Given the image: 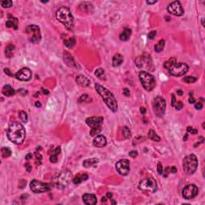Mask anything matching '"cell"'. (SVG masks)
<instances>
[{
	"mask_svg": "<svg viewBox=\"0 0 205 205\" xmlns=\"http://www.w3.org/2000/svg\"><path fill=\"white\" fill-rule=\"evenodd\" d=\"M155 34H156V31L155 30H153V31H151L148 35H147V37L149 39H153L155 38Z\"/></svg>",
	"mask_w": 205,
	"mask_h": 205,
	"instance_id": "45",
	"label": "cell"
},
{
	"mask_svg": "<svg viewBox=\"0 0 205 205\" xmlns=\"http://www.w3.org/2000/svg\"><path fill=\"white\" fill-rule=\"evenodd\" d=\"M123 94H124L125 96L129 97V96H130V95H131V93H130V91H129L128 88H124V91H123Z\"/></svg>",
	"mask_w": 205,
	"mask_h": 205,
	"instance_id": "47",
	"label": "cell"
},
{
	"mask_svg": "<svg viewBox=\"0 0 205 205\" xmlns=\"http://www.w3.org/2000/svg\"><path fill=\"white\" fill-rule=\"evenodd\" d=\"M25 167H26V171H28V172H30V171H31V169H32V167L30 166L29 163H26V164L25 165Z\"/></svg>",
	"mask_w": 205,
	"mask_h": 205,
	"instance_id": "50",
	"label": "cell"
},
{
	"mask_svg": "<svg viewBox=\"0 0 205 205\" xmlns=\"http://www.w3.org/2000/svg\"><path fill=\"white\" fill-rule=\"evenodd\" d=\"M99 163V159L97 158H91V159H87L84 160V162L83 163V165L84 167H94L95 166L97 163Z\"/></svg>",
	"mask_w": 205,
	"mask_h": 205,
	"instance_id": "25",
	"label": "cell"
},
{
	"mask_svg": "<svg viewBox=\"0 0 205 205\" xmlns=\"http://www.w3.org/2000/svg\"><path fill=\"white\" fill-rule=\"evenodd\" d=\"M19 118L21 122L22 123H26L27 120H28V117H27V114L26 113L25 111H20L19 112Z\"/></svg>",
	"mask_w": 205,
	"mask_h": 205,
	"instance_id": "35",
	"label": "cell"
},
{
	"mask_svg": "<svg viewBox=\"0 0 205 205\" xmlns=\"http://www.w3.org/2000/svg\"><path fill=\"white\" fill-rule=\"evenodd\" d=\"M129 155L132 158H136L138 155V151H132L129 152Z\"/></svg>",
	"mask_w": 205,
	"mask_h": 205,
	"instance_id": "46",
	"label": "cell"
},
{
	"mask_svg": "<svg viewBox=\"0 0 205 205\" xmlns=\"http://www.w3.org/2000/svg\"><path fill=\"white\" fill-rule=\"evenodd\" d=\"M4 71L5 73L7 75H9V76H13V74H11V71L9 70L8 68H5L4 69Z\"/></svg>",
	"mask_w": 205,
	"mask_h": 205,
	"instance_id": "49",
	"label": "cell"
},
{
	"mask_svg": "<svg viewBox=\"0 0 205 205\" xmlns=\"http://www.w3.org/2000/svg\"><path fill=\"white\" fill-rule=\"evenodd\" d=\"M32 157H33V154H31V153H28L26 155V160H29V159H32Z\"/></svg>",
	"mask_w": 205,
	"mask_h": 205,
	"instance_id": "51",
	"label": "cell"
},
{
	"mask_svg": "<svg viewBox=\"0 0 205 205\" xmlns=\"http://www.w3.org/2000/svg\"><path fill=\"white\" fill-rule=\"evenodd\" d=\"M12 1H3L2 2V7H4V8H9V7H12Z\"/></svg>",
	"mask_w": 205,
	"mask_h": 205,
	"instance_id": "39",
	"label": "cell"
},
{
	"mask_svg": "<svg viewBox=\"0 0 205 205\" xmlns=\"http://www.w3.org/2000/svg\"><path fill=\"white\" fill-rule=\"evenodd\" d=\"M63 43L65 44V46L68 48H72L75 45V38L74 37L71 38H67L63 39Z\"/></svg>",
	"mask_w": 205,
	"mask_h": 205,
	"instance_id": "30",
	"label": "cell"
},
{
	"mask_svg": "<svg viewBox=\"0 0 205 205\" xmlns=\"http://www.w3.org/2000/svg\"><path fill=\"white\" fill-rule=\"evenodd\" d=\"M163 173H164V174H163V177H165V178L167 177V175H169V173H171V167H167L164 172H163Z\"/></svg>",
	"mask_w": 205,
	"mask_h": 205,
	"instance_id": "42",
	"label": "cell"
},
{
	"mask_svg": "<svg viewBox=\"0 0 205 205\" xmlns=\"http://www.w3.org/2000/svg\"><path fill=\"white\" fill-rule=\"evenodd\" d=\"M187 131H188V133H191V134H192V135H196V134L198 133V131H197L196 129L192 128V127H188V128H187Z\"/></svg>",
	"mask_w": 205,
	"mask_h": 205,
	"instance_id": "41",
	"label": "cell"
},
{
	"mask_svg": "<svg viewBox=\"0 0 205 205\" xmlns=\"http://www.w3.org/2000/svg\"><path fill=\"white\" fill-rule=\"evenodd\" d=\"M189 102H190V103H194V102H195V99H194V97L192 96V95H190V98H189Z\"/></svg>",
	"mask_w": 205,
	"mask_h": 205,
	"instance_id": "52",
	"label": "cell"
},
{
	"mask_svg": "<svg viewBox=\"0 0 205 205\" xmlns=\"http://www.w3.org/2000/svg\"><path fill=\"white\" fill-rule=\"evenodd\" d=\"M131 34H132V30L129 29V28H125L122 34L120 35V40L122 41H128V39L130 38L131 37Z\"/></svg>",
	"mask_w": 205,
	"mask_h": 205,
	"instance_id": "26",
	"label": "cell"
},
{
	"mask_svg": "<svg viewBox=\"0 0 205 205\" xmlns=\"http://www.w3.org/2000/svg\"><path fill=\"white\" fill-rule=\"evenodd\" d=\"M79 7L81 9L82 11H85V12H91V9L93 10V6L91 3H87V2H84V3H82L81 4L79 5Z\"/></svg>",
	"mask_w": 205,
	"mask_h": 205,
	"instance_id": "29",
	"label": "cell"
},
{
	"mask_svg": "<svg viewBox=\"0 0 205 205\" xmlns=\"http://www.w3.org/2000/svg\"><path fill=\"white\" fill-rule=\"evenodd\" d=\"M157 171H158V174L159 175H163V167H162V164L160 163H158V165H157Z\"/></svg>",
	"mask_w": 205,
	"mask_h": 205,
	"instance_id": "44",
	"label": "cell"
},
{
	"mask_svg": "<svg viewBox=\"0 0 205 205\" xmlns=\"http://www.w3.org/2000/svg\"><path fill=\"white\" fill-rule=\"evenodd\" d=\"M140 112L142 113V114H145L146 113V109L144 108V107H140Z\"/></svg>",
	"mask_w": 205,
	"mask_h": 205,
	"instance_id": "55",
	"label": "cell"
},
{
	"mask_svg": "<svg viewBox=\"0 0 205 205\" xmlns=\"http://www.w3.org/2000/svg\"><path fill=\"white\" fill-rule=\"evenodd\" d=\"M42 91H43V94H45V95L49 94V91H47V90H46V89H43V88H42Z\"/></svg>",
	"mask_w": 205,
	"mask_h": 205,
	"instance_id": "56",
	"label": "cell"
},
{
	"mask_svg": "<svg viewBox=\"0 0 205 205\" xmlns=\"http://www.w3.org/2000/svg\"><path fill=\"white\" fill-rule=\"evenodd\" d=\"M61 152V148L60 147H57L56 150L53 151V152L51 153V156H50V161L53 163H56L58 162V155H60Z\"/></svg>",
	"mask_w": 205,
	"mask_h": 205,
	"instance_id": "24",
	"label": "cell"
},
{
	"mask_svg": "<svg viewBox=\"0 0 205 205\" xmlns=\"http://www.w3.org/2000/svg\"><path fill=\"white\" fill-rule=\"evenodd\" d=\"M152 107L154 113L158 117H162L164 115V112L166 110V101L162 97L157 96L154 99Z\"/></svg>",
	"mask_w": 205,
	"mask_h": 205,
	"instance_id": "9",
	"label": "cell"
},
{
	"mask_svg": "<svg viewBox=\"0 0 205 205\" xmlns=\"http://www.w3.org/2000/svg\"><path fill=\"white\" fill-rule=\"evenodd\" d=\"M188 133H187V134H185V136H184V141L187 140H188Z\"/></svg>",
	"mask_w": 205,
	"mask_h": 205,
	"instance_id": "60",
	"label": "cell"
},
{
	"mask_svg": "<svg viewBox=\"0 0 205 205\" xmlns=\"http://www.w3.org/2000/svg\"><path fill=\"white\" fill-rule=\"evenodd\" d=\"M31 71L29 68L27 67H23L20 69L18 72L15 74V77L21 81H28L31 79Z\"/></svg>",
	"mask_w": 205,
	"mask_h": 205,
	"instance_id": "16",
	"label": "cell"
},
{
	"mask_svg": "<svg viewBox=\"0 0 205 205\" xmlns=\"http://www.w3.org/2000/svg\"><path fill=\"white\" fill-rule=\"evenodd\" d=\"M6 26L8 28H14L16 30L18 28V19L11 15H8V20L6 22Z\"/></svg>",
	"mask_w": 205,
	"mask_h": 205,
	"instance_id": "20",
	"label": "cell"
},
{
	"mask_svg": "<svg viewBox=\"0 0 205 205\" xmlns=\"http://www.w3.org/2000/svg\"><path fill=\"white\" fill-rule=\"evenodd\" d=\"M93 145L96 147H103L107 145V139L106 137L102 135H99L96 136V137L93 140Z\"/></svg>",
	"mask_w": 205,
	"mask_h": 205,
	"instance_id": "18",
	"label": "cell"
},
{
	"mask_svg": "<svg viewBox=\"0 0 205 205\" xmlns=\"http://www.w3.org/2000/svg\"><path fill=\"white\" fill-rule=\"evenodd\" d=\"M123 135L125 139H130L132 136V132L130 129L128 127H124L123 128Z\"/></svg>",
	"mask_w": 205,
	"mask_h": 205,
	"instance_id": "37",
	"label": "cell"
},
{
	"mask_svg": "<svg viewBox=\"0 0 205 205\" xmlns=\"http://www.w3.org/2000/svg\"><path fill=\"white\" fill-rule=\"evenodd\" d=\"M164 68L173 76H182L188 72V66L184 63H176L175 58H171L163 64Z\"/></svg>",
	"mask_w": 205,
	"mask_h": 205,
	"instance_id": "2",
	"label": "cell"
},
{
	"mask_svg": "<svg viewBox=\"0 0 205 205\" xmlns=\"http://www.w3.org/2000/svg\"><path fill=\"white\" fill-rule=\"evenodd\" d=\"M3 94L5 96H7V97H11V96H13L15 91V90L13 89L12 87H11L10 85H5L3 87Z\"/></svg>",
	"mask_w": 205,
	"mask_h": 205,
	"instance_id": "23",
	"label": "cell"
},
{
	"mask_svg": "<svg viewBox=\"0 0 205 205\" xmlns=\"http://www.w3.org/2000/svg\"><path fill=\"white\" fill-rule=\"evenodd\" d=\"M15 49V46L13 44H9L7 47H6L5 49V54H6V56L7 58H11L13 56V51Z\"/></svg>",
	"mask_w": 205,
	"mask_h": 205,
	"instance_id": "33",
	"label": "cell"
},
{
	"mask_svg": "<svg viewBox=\"0 0 205 205\" xmlns=\"http://www.w3.org/2000/svg\"><path fill=\"white\" fill-rule=\"evenodd\" d=\"M199 192V189L195 184H188L183 189L182 195L186 200H192L196 196Z\"/></svg>",
	"mask_w": 205,
	"mask_h": 205,
	"instance_id": "12",
	"label": "cell"
},
{
	"mask_svg": "<svg viewBox=\"0 0 205 205\" xmlns=\"http://www.w3.org/2000/svg\"><path fill=\"white\" fill-rule=\"evenodd\" d=\"M195 108H196V110H201V109L203 108V102H200V101L196 102V104H195Z\"/></svg>",
	"mask_w": 205,
	"mask_h": 205,
	"instance_id": "43",
	"label": "cell"
},
{
	"mask_svg": "<svg viewBox=\"0 0 205 205\" xmlns=\"http://www.w3.org/2000/svg\"><path fill=\"white\" fill-rule=\"evenodd\" d=\"M83 201L87 205H94L97 203L96 196L93 194H84L83 196Z\"/></svg>",
	"mask_w": 205,
	"mask_h": 205,
	"instance_id": "19",
	"label": "cell"
},
{
	"mask_svg": "<svg viewBox=\"0 0 205 205\" xmlns=\"http://www.w3.org/2000/svg\"><path fill=\"white\" fill-rule=\"evenodd\" d=\"M204 19H202V25L204 26Z\"/></svg>",
	"mask_w": 205,
	"mask_h": 205,
	"instance_id": "62",
	"label": "cell"
},
{
	"mask_svg": "<svg viewBox=\"0 0 205 205\" xmlns=\"http://www.w3.org/2000/svg\"><path fill=\"white\" fill-rule=\"evenodd\" d=\"M177 94L179 95V96H182V95H183V91H182V90H178V91H177Z\"/></svg>",
	"mask_w": 205,
	"mask_h": 205,
	"instance_id": "57",
	"label": "cell"
},
{
	"mask_svg": "<svg viewBox=\"0 0 205 205\" xmlns=\"http://www.w3.org/2000/svg\"><path fill=\"white\" fill-rule=\"evenodd\" d=\"M71 179H72V173L68 170H65L60 172L54 177L53 183L58 188L63 189L68 185Z\"/></svg>",
	"mask_w": 205,
	"mask_h": 205,
	"instance_id": "5",
	"label": "cell"
},
{
	"mask_svg": "<svg viewBox=\"0 0 205 205\" xmlns=\"http://www.w3.org/2000/svg\"><path fill=\"white\" fill-rule=\"evenodd\" d=\"M95 75L98 77L99 79H101V80L104 81V80L107 79V77H106V74L104 72V70L102 68L97 69V70L95 71Z\"/></svg>",
	"mask_w": 205,
	"mask_h": 205,
	"instance_id": "31",
	"label": "cell"
},
{
	"mask_svg": "<svg viewBox=\"0 0 205 205\" xmlns=\"http://www.w3.org/2000/svg\"><path fill=\"white\" fill-rule=\"evenodd\" d=\"M87 179H88V175L86 173H79L72 179L73 183L75 184H81L82 182H84Z\"/></svg>",
	"mask_w": 205,
	"mask_h": 205,
	"instance_id": "22",
	"label": "cell"
},
{
	"mask_svg": "<svg viewBox=\"0 0 205 205\" xmlns=\"http://www.w3.org/2000/svg\"><path fill=\"white\" fill-rule=\"evenodd\" d=\"M30 188L34 193H43L49 192L52 188V185L47 183H43L37 179H34L30 182Z\"/></svg>",
	"mask_w": 205,
	"mask_h": 205,
	"instance_id": "10",
	"label": "cell"
},
{
	"mask_svg": "<svg viewBox=\"0 0 205 205\" xmlns=\"http://www.w3.org/2000/svg\"><path fill=\"white\" fill-rule=\"evenodd\" d=\"M103 122V118L100 116H95V117H89L86 120V124H87L91 128H102V124Z\"/></svg>",
	"mask_w": 205,
	"mask_h": 205,
	"instance_id": "17",
	"label": "cell"
},
{
	"mask_svg": "<svg viewBox=\"0 0 205 205\" xmlns=\"http://www.w3.org/2000/svg\"><path fill=\"white\" fill-rule=\"evenodd\" d=\"M148 137H149L150 140L155 141V142H159V141L161 140L160 137L159 136L154 130H151V129L150 130L149 132H148Z\"/></svg>",
	"mask_w": 205,
	"mask_h": 205,
	"instance_id": "32",
	"label": "cell"
},
{
	"mask_svg": "<svg viewBox=\"0 0 205 205\" xmlns=\"http://www.w3.org/2000/svg\"><path fill=\"white\" fill-rule=\"evenodd\" d=\"M1 151H2V155H3V158H8L9 156H11V151L9 147H4L2 148Z\"/></svg>",
	"mask_w": 205,
	"mask_h": 205,
	"instance_id": "36",
	"label": "cell"
},
{
	"mask_svg": "<svg viewBox=\"0 0 205 205\" xmlns=\"http://www.w3.org/2000/svg\"><path fill=\"white\" fill-rule=\"evenodd\" d=\"M26 34H27L28 40L31 43H38L41 41V32L40 28L37 25H30L26 28Z\"/></svg>",
	"mask_w": 205,
	"mask_h": 205,
	"instance_id": "8",
	"label": "cell"
},
{
	"mask_svg": "<svg viewBox=\"0 0 205 205\" xmlns=\"http://www.w3.org/2000/svg\"><path fill=\"white\" fill-rule=\"evenodd\" d=\"M95 90L100 95V96L102 97V100L106 103L107 107H109V109L112 111L113 112H115L117 111L118 108V103L115 99L114 95L111 93L109 90H107L106 87L99 85V83H95Z\"/></svg>",
	"mask_w": 205,
	"mask_h": 205,
	"instance_id": "3",
	"label": "cell"
},
{
	"mask_svg": "<svg viewBox=\"0 0 205 205\" xmlns=\"http://www.w3.org/2000/svg\"><path fill=\"white\" fill-rule=\"evenodd\" d=\"M171 173H176V171H177V170H176V167H175V166H173V167H171Z\"/></svg>",
	"mask_w": 205,
	"mask_h": 205,
	"instance_id": "53",
	"label": "cell"
},
{
	"mask_svg": "<svg viewBox=\"0 0 205 205\" xmlns=\"http://www.w3.org/2000/svg\"><path fill=\"white\" fill-rule=\"evenodd\" d=\"M197 80L196 77L194 76H187L184 78V81L188 83H195Z\"/></svg>",
	"mask_w": 205,
	"mask_h": 205,
	"instance_id": "38",
	"label": "cell"
},
{
	"mask_svg": "<svg viewBox=\"0 0 205 205\" xmlns=\"http://www.w3.org/2000/svg\"><path fill=\"white\" fill-rule=\"evenodd\" d=\"M198 160L196 156L193 154L187 155L183 160V168L184 172L188 175H192L196 171Z\"/></svg>",
	"mask_w": 205,
	"mask_h": 205,
	"instance_id": "6",
	"label": "cell"
},
{
	"mask_svg": "<svg viewBox=\"0 0 205 205\" xmlns=\"http://www.w3.org/2000/svg\"><path fill=\"white\" fill-rule=\"evenodd\" d=\"M56 16L57 20L63 23L67 30H72L74 27V17L68 7H61L56 11Z\"/></svg>",
	"mask_w": 205,
	"mask_h": 205,
	"instance_id": "4",
	"label": "cell"
},
{
	"mask_svg": "<svg viewBox=\"0 0 205 205\" xmlns=\"http://www.w3.org/2000/svg\"><path fill=\"white\" fill-rule=\"evenodd\" d=\"M35 106L37 107H41V102H39V101H37V102H35Z\"/></svg>",
	"mask_w": 205,
	"mask_h": 205,
	"instance_id": "58",
	"label": "cell"
},
{
	"mask_svg": "<svg viewBox=\"0 0 205 205\" xmlns=\"http://www.w3.org/2000/svg\"><path fill=\"white\" fill-rule=\"evenodd\" d=\"M136 66L140 69H149L152 70V63L150 57L145 56H142L138 57L136 60Z\"/></svg>",
	"mask_w": 205,
	"mask_h": 205,
	"instance_id": "15",
	"label": "cell"
},
{
	"mask_svg": "<svg viewBox=\"0 0 205 205\" xmlns=\"http://www.w3.org/2000/svg\"><path fill=\"white\" fill-rule=\"evenodd\" d=\"M164 46H165L164 40H160V41H159L158 43L155 44V51H156V52H161V51L163 50Z\"/></svg>",
	"mask_w": 205,
	"mask_h": 205,
	"instance_id": "34",
	"label": "cell"
},
{
	"mask_svg": "<svg viewBox=\"0 0 205 205\" xmlns=\"http://www.w3.org/2000/svg\"><path fill=\"white\" fill-rule=\"evenodd\" d=\"M90 101H91V99L89 98L87 95H83L79 99V102H90Z\"/></svg>",
	"mask_w": 205,
	"mask_h": 205,
	"instance_id": "40",
	"label": "cell"
},
{
	"mask_svg": "<svg viewBox=\"0 0 205 205\" xmlns=\"http://www.w3.org/2000/svg\"><path fill=\"white\" fill-rule=\"evenodd\" d=\"M157 3V1H156V0H155V1H147V3L149 5L155 4V3Z\"/></svg>",
	"mask_w": 205,
	"mask_h": 205,
	"instance_id": "54",
	"label": "cell"
},
{
	"mask_svg": "<svg viewBox=\"0 0 205 205\" xmlns=\"http://www.w3.org/2000/svg\"><path fill=\"white\" fill-rule=\"evenodd\" d=\"M25 128L20 123L15 122L9 126L8 131H7V138L13 144H21L25 140Z\"/></svg>",
	"mask_w": 205,
	"mask_h": 205,
	"instance_id": "1",
	"label": "cell"
},
{
	"mask_svg": "<svg viewBox=\"0 0 205 205\" xmlns=\"http://www.w3.org/2000/svg\"><path fill=\"white\" fill-rule=\"evenodd\" d=\"M111 196H112V194H111V192H108V193L107 194V198H109V199H111Z\"/></svg>",
	"mask_w": 205,
	"mask_h": 205,
	"instance_id": "59",
	"label": "cell"
},
{
	"mask_svg": "<svg viewBox=\"0 0 205 205\" xmlns=\"http://www.w3.org/2000/svg\"><path fill=\"white\" fill-rule=\"evenodd\" d=\"M139 78L144 88L147 91H151L155 88V79L151 74L145 71H141L139 73Z\"/></svg>",
	"mask_w": 205,
	"mask_h": 205,
	"instance_id": "7",
	"label": "cell"
},
{
	"mask_svg": "<svg viewBox=\"0 0 205 205\" xmlns=\"http://www.w3.org/2000/svg\"><path fill=\"white\" fill-rule=\"evenodd\" d=\"M18 92L19 94H21L22 95H26L27 94V91L25 89H19L18 90Z\"/></svg>",
	"mask_w": 205,
	"mask_h": 205,
	"instance_id": "48",
	"label": "cell"
},
{
	"mask_svg": "<svg viewBox=\"0 0 205 205\" xmlns=\"http://www.w3.org/2000/svg\"><path fill=\"white\" fill-rule=\"evenodd\" d=\"M139 189L142 191L149 192H155L157 189L156 181L153 178H147L141 180L139 183Z\"/></svg>",
	"mask_w": 205,
	"mask_h": 205,
	"instance_id": "11",
	"label": "cell"
},
{
	"mask_svg": "<svg viewBox=\"0 0 205 205\" xmlns=\"http://www.w3.org/2000/svg\"><path fill=\"white\" fill-rule=\"evenodd\" d=\"M167 11L175 16H182L184 15V11L183 7L179 1L172 2L167 7Z\"/></svg>",
	"mask_w": 205,
	"mask_h": 205,
	"instance_id": "14",
	"label": "cell"
},
{
	"mask_svg": "<svg viewBox=\"0 0 205 205\" xmlns=\"http://www.w3.org/2000/svg\"><path fill=\"white\" fill-rule=\"evenodd\" d=\"M116 170L121 175H127L130 172V161L127 159H123L116 163Z\"/></svg>",
	"mask_w": 205,
	"mask_h": 205,
	"instance_id": "13",
	"label": "cell"
},
{
	"mask_svg": "<svg viewBox=\"0 0 205 205\" xmlns=\"http://www.w3.org/2000/svg\"><path fill=\"white\" fill-rule=\"evenodd\" d=\"M76 82L77 83L79 84V85H80L81 87H88L90 85V80L87 78L86 76L84 75H78L76 77Z\"/></svg>",
	"mask_w": 205,
	"mask_h": 205,
	"instance_id": "21",
	"label": "cell"
},
{
	"mask_svg": "<svg viewBox=\"0 0 205 205\" xmlns=\"http://www.w3.org/2000/svg\"><path fill=\"white\" fill-rule=\"evenodd\" d=\"M171 106L175 107L176 110H181L183 108V107H184V104H183V102H181V101L177 102L176 99H175V96L172 94L171 95Z\"/></svg>",
	"mask_w": 205,
	"mask_h": 205,
	"instance_id": "28",
	"label": "cell"
},
{
	"mask_svg": "<svg viewBox=\"0 0 205 205\" xmlns=\"http://www.w3.org/2000/svg\"><path fill=\"white\" fill-rule=\"evenodd\" d=\"M124 61V58L123 56L120 55V54H116L115 56H113V59H112V64L114 67H118L120 66V64H122Z\"/></svg>",
	"mask_w": 205,
	"mask_h": 205,
	"instance_id": "27",
	"label": "cell"
},
{
	"mask_svg": "<svg viewBox=\"0 0 205 205\" xmlns=\"http://www.w3.org/2000/svg\"><path fill=\"white\" fill-rule=\"evenodd\" d=\"M107 200V197H102V203H105Z\"/></svg>",
	"mask_w": 205,
	"mask_h": 205,
	"instance_id": "61",
	"label": "cell"
}]
</instances>
